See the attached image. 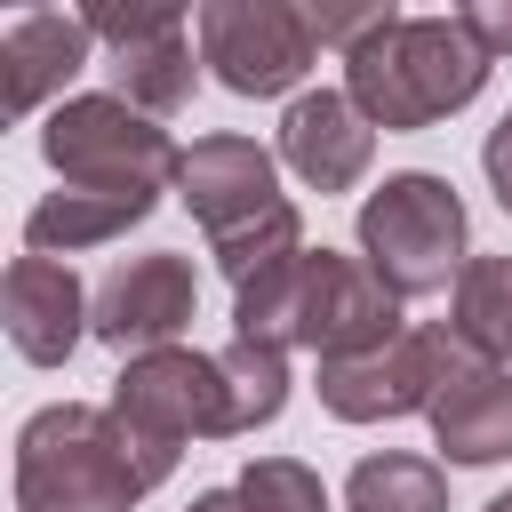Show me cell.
I'll return each mask as SVG.
<instances>
[{"mask_svg": "<svg viewBox=\"0 0 512 512\" xmlns=\"http://www.w3.org/2000/svg\"><path fill=\"white\" fill-rule=\"evenodd\" d=\"M192 512H240V488H208V496H192Z\"/></svg>", "mask_w": 512, "mask_h": 512, "instance_id": "obj_24", "label": "cell"}, {"mask_svg": "<svg viewBox=\"0 0 512 512\" xmlns=\"http://www.w3.org/2000/svg\"><path fill=\"white\" fill-rule=\"evenodd\" d=\"M480 168H488L496 200L512 208V120H496V128H488V144H480Z\"/></svg>", "mask_w": 512, "mask_h": 512, "instance_id": "obj_23", "label": "cell"}, {"mask_svg": "<svg viewBox=\"0 0 512 512\" xmlns=\"http://www.w3.org/2000/svg\"><path fill=\"white\" fill-rule=\"evenodd\" d=\"M480 80H488V56L464 32V16H384L360 48H344V96L384 136L464 112Z\"/></svg>", "mask_w": 512, "mask_h": 512, "instance_id": "obj_2", "label": "cell"}, {"mask_svg": "<svg viewBox=\"0 0 512 512\" xmlns=\"http://www.w3.org/2000/svg\"><path fill=\"white\" fill-rule=\"evenodd\" d=\"M464 360H488V368H512V256H472L464 280L448 288V320H440Z\"/></svg>", "mask_w": 512, "mask_h": 512, "instance_id": "obj_17", "label": "cell"}, {"mask_svg": "<svg viewBox=\"0 0 512 512\" xmlns=\"http://www.w3.org/2000/svg\"><path fill=\"white\" fill-rule=\"evenodd\" d=\"M192 304H200L192 264H184L176 248H152V256H128V264H112V272H104L88 328H96L112 352L144 360V352H168V344L184 336Z\"/></svg>", "mask_w": 512, "mask_h": 512, "instance_id": "obj_10", "label": "cell"}, {"mask_svg": "<svg viewBox=\"0 0 512 512\" xmlns=\"http://www.w3.org/2000/svg\"><path fill=\"white\" fill-rule=\"evenodd\" d=\"M216 360H224V392H232V432L272 424V416H280V400H288V360H280V344L232 336Z\"/></svg>", "mask_w": 512, "mask_h": 512, "instance_id": "obj_19", "label": "cell"}, {"mask_svg": "<svg viewBox=\"0 0 512 512\" xmlns=\"http://www.w3.org/2000/svg\"><path fill=\"white\" fill-rule=\"evenodd\" d=\"M88 32L112 40V96L120 104H136L144 120L184 112V96H192V24H184V8H160V0L88 8Z\"/></svg>", "mask_w": 512, "mask_h": 512, "instance_id": "obj_9", "label": "cell"}, {"mask_svg": "<svg viewBox=\"0 0 512 512\" xmlns=\"http://www.w3.org/2000/svg\"><path fill=\"white\" fill-rule=\"evenodd\" d=\"M344 512H448V480L432 456H360L344 480Z\"/></svg>", "mask_w": 512, "mask_h": 512, "instance_id": "obj_18", "label": "cell"}, {"mask_svg": "<svg viewBox=\"0 0 512 512\" xmlns=\"http://www.w3.org/2000/svg\"><path fill=\"white\" fill-rule=\"evenodd\" d=\"M464 368V344L448 328H400L392 344L360 360H320V408L344 424H392L440 400V384Z\"/></svg>", "mask_w": 512, "mask_h": 512, "instance_id": "obj_7", "label": "cell"}, {"mask_svg": "<svg viewBox=\"0 0 512 512\" xmlns=\"http://www.w3.org/2000/svg\"><path fill=\"white\" fill-rule=\"evenodd\" d=\"M488 512H512V488H504V496H488Z\"/></svg>", "mask_w": 512, "mask_h": 512, "instance_id": "obj_25", "label": "cell"}, {"mask_svg": "<svg viewBox=\"0 0 512 512\" xmlns=\"http://www.w3.org/2000/svg\"><path fill=\"white\" fill-rule=\"evenodd\" d=\"M88 48H96V32H88V16H64V8H24L8 32H0V112L8 120H24V112H40L80 64H88Z\"/></svg>", "mask_w": 512, "mask_h": 512, "instance_id": "obj_13", "label": "cell"}, {"mask_svg": "<svg viewBox=\"0 0 512 512\" xmlns=\"http://www.w3.org/2000/svg\"><path fill=\"white\" fill-rule=\"evenodd\" d=\"M408 320H400V296L352 264V256H288L280 272L248 280L240 304H232V336H256V344H304L320 360H360L376 344H392Z\"/></svg>", "mask_w": 512, "mask_h": 512, "instance_id": "obj_1", "label": "cell"}, {"mask_svg": "<svg viewBox=\"0 0 512 512\" xmlns=\"http://www.w3.org/2000/svg\"><path fill=\"white\" fill-rule=\"evenodd\" d=\"M360 248H368V272L392 288V296H440L464 280V200L448 176H384L368 200H360Z\"/></svg>", "mask_w": 512, "mask_h": 512, "instance_id": "obj_5", "label": "cell"}, {"mask_svg": "<svg viewBox=\"0 0 512 512\" xmlns=\"http://www.w3.org/2000/svg\"><path fill=\"white\" fill-rule=\"evenodd\" d=\"M464 32H472V40H480V56L496 64V56L512 48V8H504V0H472V8H464Z\"/></svg>", "mask_w": 512, "mask_h": 512, "instance_id": "obj_22", "label": "cell"}, {"mask_svg": "<svg viewBox=\"0 0 512 512\" xmlns=\"http://www.w3.org/2000/svg\"><path fill=\"white\" fill-rule=\"evenodd\" d=\"M208 248H216L224 280H232V288H248V280L280 272L288 256H304V224H296V208L280 200L272 216H256V224H240V232H224V240H208Z\"/></svg>", "mask_w": 512, "mask_h": 512, "instance_id": "obj_20", "label": "cell"}, {"mask_svg": "<svg viewBox=\"0 0 512 512\" xmlns=\"http://www.w3.org/2000/svg\"><path fill=\"white\" fill-rule=\"evenodd\" d=\"M152 200H160V192H80V184H64V192H48V200L24 216V240H32V256H56V264H64V256H80V248L144 224Z\"/></svg>", "mask_w": 512, "mask_h": 512, "instance_id": "obj_16", "label": "cell"}, {"mask_svg": "<svg viewBox=\"0 0 512 512\" xmlns=\"http://www.w3.org/2000/svg\"><path fill=\"white\" fill-rule=\"evenodd\" d=\"M40 152L80 192H160L176 176V160H184L168 144V128H152L120 96H72V104H56L48 128H40Z\"/></svg>", "mask_w": 512, "mask_h": 512, "instance_id": "obj_6", "label": "cell"}, {"mask_svg": "<svg viewBox=\"0 0 512 512\" xmlns=\"http://www.w3.org/2000/svg\"><path fill=\"white\" fill-rule=\"evenodd\" d=\"M368 152H376V128L360 120V104L344 88H312L288 104L280 120V160L312 184V192H352L368 176Z\"/></svg>", "mask_w": 512, "mask_h": 512, "instance_id": "obj_12", "label": "cell"}, {"mask_svg": "<svg viewBox=\"0 0 512 512\" xmlns=\"http://www.w3.org/2000/svg\"><path fill=\"white\" fill-rule=\"evenodd\" d=\"M504 120H512V112H504Z\"/></svg>", "mask_w": 512, "mask_h": 512, "instance_id": "obj_26", "label": "cell"}, {"mask_svg": "<svg viewBox=\"0 0 512 512\" xmlns=\"http://www.w3.org/2000/svg\"><path fill=\"white\" fill-rule=\"evenodd\" d=\"M160 488L112 408H40L16 432V512H128Z\"/></svg>", "mask_w": 512, "mask_h": 512, "instance_id": "obj_3", "label": "cell"}, {"mask_svg": "<svg viewBox=\"0 0 512 512\" xmlns=\"http://www.w3.org/2000/svg\"><path fill=\"white\" fill-rule=\"evenodd\" d=\"M312 8L288 0H216L200 8V56L216 64V80L232 96H280L312 72Z\"/></svg>", "mask_w": 512, "mask_h": 512, "instance_id": "obj_8", "label": "cell"}, {"mask_svg": "<svg viewBox=\"0 0 512 512\" xmlns=\"http://www.w3.org/2000/svg\"><path fill=\"white\" fill-rule=\"evenodd\" d=\"M8 344L32 360V368H56L72 344H80V328H88V296H80V280H72V264H56V256H16L8 264Z\"/></svg>", "mask_w": 512, "mask_h": 512, "instance_id": "obj_14", "label": "cell"}, {"mask_svg": "<svg viewBox=\"0 0 512 512\" xmlns=\"http://www.w3.org/2000/svg\"><path fill=\"white\" fill-rule=\"evenodd\" d=\"M240 512H328V488L296 456H256L240 472Z\"/></svg>", "mask_w": 512, "mask_h": 512, "instance_id": "obj_21", "label": "cell"}, {"mask_svg": "<svg viewBox=\"0 0 512 512\" xmlns=\"http://www.w3.org/2000/svg\"><path fill=\"white\" fill-rule=\"evenodd\" d=\"M424 416H432L440 456H456V464H496V456H512V368L464 360Z\"/></svg>", "mask_w": 512, "mask_h": 512, "instance_id": "obj_15", "label": "cell"}, {"mask_svg": "<svg viewBox=\"0 0 512 512\" xmlns=\"http://www.w3.org/2000/svg\"><path fill=\"white\" fill-rule=\"evenodd\" d=\"M104 408L120 416V432L136 440L152 480L176 472L184 440H232V392H224V360L216 352H184V344L144 352V360H128L112 376Z\"/></svg>", "mask_w": 512, "mask_h": 512, "instance_id": "obj_4", "label": "cell"}, {"mask_svg": "<svg viewBox=\"0 0 512 512\" xmlns=\"http://www.w3.org/2000/svg\"><path fill=\"white\" fill-rule=\"evenodd\" d=\"M176 192L200 216V232L224 240V232H240V224L280 208V168H272V152L256 136H200L176 160Z\"/></svg>", "mask_w": 512, "mask_h": 512, "instance_id": "obj_11", "label": "cell"}]
</instances>
